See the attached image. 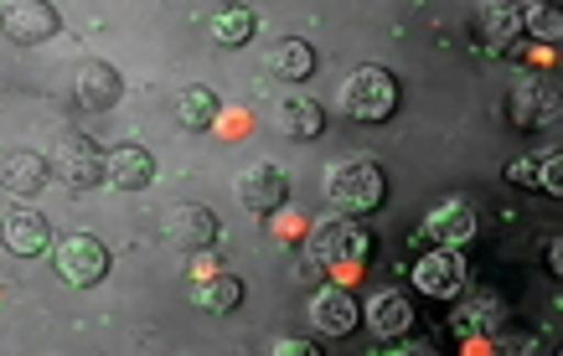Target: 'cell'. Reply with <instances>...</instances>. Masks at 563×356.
Listing matches in <instances>:
<instances>
[{
  "label": "cell",
  "mask_w": 563,
  "mask_h": 356,
  "mask_svg": "<svg viewBox=\"0 0 563 356\" xmlns=\"http://www.w3.org/2000/svg\"><path fill=\"white\" fill-rule=\"evenodd\" d=\"M476 233H481L476 207L465 202V197H444V202H434L424 212V222H419V237L434 243V248H471Z\"/></svg>",
  "instance_id": "6"
},
{
  "label": "cell",
  "mask_w": 563,
  "mask_h": 356,
  "mask_svg": "<svg viewBox=\"0 0 563 356\" xmlns=\"http://www.w3.org/2000/svg\"><path fill=\"white\" fill-rule=\"evenodd\" d=\"M507 181H512V187H532V191H538V155H517L512 166H507Z\"/></svg>",
  "instance_id": "27"
},
{
  "label": "cell",
  "mask_w": 563,
  "mask_h": 356,
  "mask_svg": "<svg viewBox=\"0 0 563 356\" xmlns=\"http://www.w3.org/2000/svg\"><path fill=\"white\" fill-rule=\"evenodd\" d=\"M325 197H331V207L342 218H367V212L388 202V176H383L373 155H352V160H342L325 176Z\"/></svg>",
  "instance_id": "1"
},
{
  "label": "cell",
  "mask_w": 563,
  "mask_h": 356,
  "mask_svg": "<svg viewBox=\"0 0 563 356\" xmlns=\"http://www.w3.org/2000/svg\"><path fill=\"white\" fill-rule=\"evenodd\" d=\"M543 264H548V274H553V279H563V237H559V233L548 237V254H543Z\"/></svg>",
  "instance_id": "29"
},
{
  "label": "cell",
  "mask_w": 563,
  "mask_h": 356,
  "mask_svg": "<svg viewBox=\"0 0 563 356\" xmlns=\"http://www.w3.org/2000/svg\"><path fill=\"white\" fill-rule=\"evenodd\" d=\"M63 26L57 5L52 0H11L5 5V36L21 42V47H36V42H52Z\"/></svg>",
  "instance_id": "12"
},
{
  "label": "cell",
  "mask_w": 563,
  "mask_h": 356,
  "mask_svg": "<svg viewBox=\"0 0 563 356\" xmlns=\"http://www.w3.org/2000/svg\"><path fill=\"white\" fill-rule=\"evenodd\" d=\"M269 73L274 78H285V84H306L310 73H316V47L300 42V36H285V42H274L269 47Z\"/></svg>",
  "instance_id": "21"
},
{
  "label": "cell",
  "mask_w": 563,
  "mask_h": 356,
  "mask_svg": "<svg viewBox=\"0 0 563 356\" xmlns=\"http://www.w3.org/2000/svg\"><path fill=\"white\" fill-rule=\"evenodd\" d=\"M274 356H321V341H300V336H279L269 341Z\"/></svg>",
  "instance_id": "28"
},
{
  "label": "cell",
  "mask_w": 563,
  "mask_h": 356,
  "mask_svg": "<svg viewBox=\"0 0 563 356\" xmlns=\"http://www.w3.org/2000/svg\"><path fill=\"white\" fill-rule=\"evenodd\" d=\"M52 181V166H47V155H36V151H11L5 160H0V187L5 191H16V197H36V191Z\"/></svg>",
  "instance_id": "20"
},
{
  "label": "cell",
  "mask_w": 563,
  "mask_h": 356,
  "mask_svg": "<svg viewBox=\"0 0 563 356\" xmlns=\"http://www.w3.org/2000/svg\"><path fill=\"white\" fill-rule=\"evenodd\" d=\"M47 166H52V176L73 191H88V187H99L103 181V151L88 135H57Z\"/></svg>",
  "instance_id": "4"
},
{
  "label": "cell",
  "mask_w": 563,
  "mask_h": 356,
  "mask_svg": "<svg viewBox=\"0 0 563 356\" xmlns=\"http://www.w3.org/2000/svg\"><path fill=\"white\" fill-rule=\"evenodd\" d=\"M522 11V32H532L538 42H563V11L553 5V0H528V5H517Z\"/></svg>",
  "instance_id": "25"
},
{
  "label": "cell",
  "mask_w": 563,
  "mask_h": 356,
  "mask_svg": "<svg viewBox=\"0 0 563 356\" xmlns=\"http://www.w3.org/2000/svg\"><path fill=\"white\" fill-rule=\"evenodd\" d=\"M279 130L290 140H316L325 130V109L316 99H285L279 109Z\"/></svg>",
  "instance_id": "23"
},
{
  "label": "cell",
  "mask_w": 563,
  "mask_h": 356,
  "mask_svg": "<svg viewBox=\"0 0 563 356\" xmlns=\"http://www.w3.org/2000/svg\"><path fill=\"white\" fill-rule=\"evenodd\" d=\"M553 88L548 84H532V78H517L512 93H507V119H512L517 130H538V124H548L553 119Z\"/></svg>",
  "instance_id": "18"
},
{
  "label": "cell",
  "mask_w": 563,
  "mask_h": 356,
  "mask_svg": "<svg viewBox=\"0 0 563 356\" xmlns=\"http://www.w3.org/2000/svg\"><path fill=\"white\" fill-rule=\"evenodd\" d=\"M398 103H404V84L388 68H377V63L357 68L342 84V109L352 124H388L398 114Z\"/></svg>",
  "instance_id": "2"
},
{
  "label": "cell",
  "mask_w": 563,
  "mask_h": 356,
  "mask_svg": "<svg viewBox=\"0 0 563 356\" xmlns=\"http://www.w3.org/2000/svg\"><path fill=\"white\" fill-rule=\"evenodd\" d=\"M103 181L114 191H145L155 181V155L145 145H114V151H103Z\"/></svg>",
  "instance_id": "15"
},
{
  "label": "cell",
  "mask_w": 563,
  "mask_h": 356,
  "mask_svg": "<svg viewBox=\"0 0 563 356\" xmlns=\"http://www.w3.org/2000/svg\"><path fill=\"white\" fill-rule=\"evenodd\" d=\"M465 279H471V264H465L461 248H429V254L413 258V289H424L429 300L465 294Z\"/></svg>",
  "instance_id": "7"
},
{
  "label": "cell",
  "mask_w": 563,
  "mask_h": 356,
  "mask_svg": "<svg viewBox=\"0 0 563 356\" xmlns=\"http://www.w3.org/2000/svg\"><path fill=\"white\" fill-rule=\"evenodd\" d=\"M538 187H543L548 197H559V191H563V151H559V145L538 155Z\"/></svg>",
  "instance_id": "26"
},
{
  "label": "cell",
  "mask_w": 563,
  "mask_h": 356,
  "mask_svg": "<svg viewBox=\"0 0 563 356\" xmlns=\"http://www.w3.org/2000/svg\"><path fill=\"white\" fill-rule=\"evenodd\" d=\"M191 305L207 310V315H233L243 305V279L228 269H212L191 285Z\"/></svg>",
  "instance_id": "19"
},
{
  "label": "cell",
  "mask_w": 563,
  "mask_h": 356,
  "mask_svg": "<svg viewBox=\"0 0 563 356\" xmlns=\"http://www.w3.org/2000/svg\"><path fill=\"white\" fill-rule=\"evenodd\" d=\"M373 254V237L367 227L352 218H325L310 227V258L325 269H357L362 258Z\"/></svg>",
  "instance_id": "3"
},
{
  "label": "cell",
  "mask_w": 563,
  "mask_h": 356,
  "mask_svg": "<svg viewBox=\"0 0 563 356\" xmlns=\"http://www.w3.org/2000/svg\"><path fill=\"white\" fill-rule=\"evenodd\" d=\"M522 36V11L512 0H481L476 5V42L486 52H507Z\"/></svg>",
  "instance_id": "16"
},
{
  "label": "cell",
  "mask_w": 563,
  "mask_h": 356,
  "mask_svg": "<svg viewBox=\"0 0 563 356\" xmlns=\"http://www.w3.org/2000/svg\"><path fill=\"white\" fill-rule=\"evenodd\" d=\"M362 321L377 341H398L413 331V300L404 289H373V300L362 305Z\"/></svg>",
  "instance_id": "13"
},
{
  "label": "cell",
  "mask_w": 563,
  "mask_h": 356,
  "mask_svg": "<svg viewBox=\"0 0 563 356\" xmlns=\"http://www.w3.org/2000/svg\"><path fill=\"white\" fill-rule=\"evenodd\" d=\"M0 32H5V11H0Z\"/></svg>",
  "instance_id": "30"
},
{
  "label": "cell",
  "mask_w": 563,
  "mask_h": 356,
  "mask_svg": "<svg viewBox=\"0 0 563 356\" xmlns=\"http://www.w3.org/2000/svg\"><path fill=\"white\" fill-rule=\"evenodd\" d=\"M239 202L249 207V212H258V218H274L279 207L290 202V170L274 166V160H258V166H249L239 176Z\"/></svg>",
  "instance_id": "8"
},
{
  "label": "cell",
  "mask_w": 563,
  "mask_h": 356,
  "mask_svg": "<svg viewBox=\"0 0 563 356\" xmlns=\"http://www.w3.org/2000/svg\"><path fill=\"white\" fill-rule=\"evenodd\" d=\"M52 258H57V274L78 289H93L109 279V248L93 233H68L63 243H52Z\"/></svg>",
  "instance_id": "5"
},
{
  "label": "cell",
  "mask_w": 563,
  "mask_h": 356,
  "mask_svg": "<svg viewBox=\"0 0 563 356\" xmlns=\"http://www.w3.org/2000/svg\"><path fill=\"white\" fill-rule=\"evenodd\" d=\"M73 99L84 103V109H93V114L114 109L124 99V73L114 63H103V57H84L78 73H73Z\"/></svg>",
  "instance_id": "9"
},
{
  "label": "cell",
  "mask_w": 563,
  "mask_h": 356,
  "mask_svg": "<svg viewBox=\"0 0 563 356\" xmlns=\"http://www.w3.org/2000/svg\"><path fill=\"white\" fill-rule=\"evenodd\" d=\"M254 32H258V16L249 5H228V11L212 16V42L218 47H243V42H254Z\"/></svg>",
  "instance_id": "24"
},
{
  "label": "cell",
  "mask_w": 563,
  "mask_h": 356,
  "mask_svg": "<svg viewBox=\"0 0 563 356\" xmlns=\"http://www.w3.org/2000/svg\"><path fill=\"white\" fill-rule=\"evenodd\" d=\"M218 114H222V99L212 93V88L191 84V88L176 93V124H181V130H212Z\"/></svg>",
  "instance_id": "22"
},
{
  "label": "cell",
  "mask_w": 563,
  "mask_h": 356,
  "mask_svg": "<svg viewBox=\"0 0 563 356\" xmlns=\"http://www.w3.org/2000/svg\"><path fill=\"white\" fill-rule=\"evenodd\" d=\"M310 325H316V331H321L325 341L352 336V331L362 325V300L352 294V289H342V285L321 289V294L310 300Z\"/></svg>",
  "instance_id": "10"
},
{
  "label": "cell",
  "mask_w": 563,
  "mask_h": 356,
  "mask_svg": "<svg viewBox=\"0 0 563 356\" xmlns=\"http://www.w3.org/2000/svg\"><path fill=\"white\" fill-rule=\"evenodd\" d=\"M501 325H507L501 294H455V315H450L455 336H501Z\"/></svg>",
  "instance_id": "14"
},
{
  "label": "cell",
  "mask_w": 563,
  "mask_h": 356,
  "mask_svg": "<svg viewBox=\"0 0 563 356\" xmlns=\"http://www.w3.org/2000/svg\"><path fill=\"white\" fill-rule=\"evenodd\" d=\"M218 233H222V222H218L212 207L187 202V207H176L172 218H166V243L181 248V254H202V248H212Z\"/></svg>",
  "instance_id": "11"
},
{
  "label": "cell",
  "mask_w": 563,
  "mask_h": 356,
  "mask_svg": "<svg viewBox=\"0 0 563 356\" xmlns=\"http://www.w3.org/2000/svg\"><path fill=\"white\" fill-rule=\"evenodd\" d=\"M0 243L11 248L16 258H36V254H52V227L42 212H11V218L0 222Z\"/></svg>",
  "instance_id": "17"
}]
</instances>
